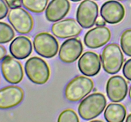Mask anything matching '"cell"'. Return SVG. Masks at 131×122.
Returning a JSON list of instances; mask_svg holds the SVG:
<instances>
[{
  "label": "cell",
  "instance_id": "cell-14",
  "mask_svg": "<svg viewBox=\"0 0 131 122\" xmlns=\"http://www.w3.org/2000/svg\"><path fill=\"white\" fill-rule=\"evenodd\" d=\"M101 16L106 23L116 24L120 23L125 17V8L122 3L116 0L106 1L100 10Z\"/></svg>",
  "mask_w": 131,
  "mask_h": 122
},
{
  "label": "cell",
  "instance_id": "cell-23",
  "mask_svg": "<svg viewBox=\"0 0 131 122\" xmlns=\"http://www.w3.org/2000/svg\"><path fill=\"white\" fill-rule=\"evenodd\" d=\"M123 74L125 78L131 81V58L127 60L123 66Z\"/></svg>",
  "mask_w": 131,
  "mask_h": 122
},
{
  "label": "cell",
  "instance_id": "cell-25",
  "mask_svg": "<svg viewBox=\"0 0 131 122\" xmlns=\"http://www.w3.org/2000/svg\"><path fill=\"white\" fill-rule=\"evenodd\" d=\"M10 8L20 7L22 6V0H4Z\"/></svg>",
  "mask_w": 131,
  "mask_h": 122
},
{
  "label": "cell",
  "instance_id": "cell-12",
  "mask_svg": "<svg viewBox=\"0 0 131 122\" xmlns=\"http://www.w3.org/2000/svg\"><path fill=\"white\" fill-rule=\"evenodd\" d=\"M24 97L23 89L15 85H10L0 89V109H8L17 106Z\"/></svg>",
  "mask_w": 131,
  "mask_h": 122
},
{
  "label": "cell",
  "instance_id": "cell-9",
  "mask_svg": "<svg viewBox=\"0 0 131 122\" xmlns=\"http://www.w3.org/2000/svg\"><path fill=\"white\" fill-rule=\"evenodd\" d=\"M83 46L81 41L77 38L66 39L61 44L59 50L60 59L65 63H72L81 55Z\"/></svg>",
  "mask_w": 131,
  "mask_h": 122
},
{
  "label": "cell",
  "instance_id": "cell-27",
  "mask_svg": "<svg viewBox=\"0 0 131 122\" xmlns=\"http://www.w3.org/2000/svg\"><path fill=\"white\" fill-rule=\"evenodd\" d=\"M6 55V50L3 46L0 45V61L3 59Z\"/></svg>",
  "mask_w": 131,
  "mask_h": 122
},
{
  "label": "cell",
  "instance_id": "cell-26",
  "mask_svg": "<svg viewBox=\"0 0 131 122\" xmlns=\"http://www.w3.org/2000/svg\"><path fill=\"white\" fill-rule=\"evenodd\" d=\"M95 24L97 26H104L106 24V22L105 21L104 19L101 16L98 17L97 19V20H96Z\"/></svg>",
  "mask_w": 131,
  "mask_h": 122
},
{
  "label": "cell",
  "instance_id": "cell-32",
  "mask_svg": "<svg viewBox=\"0 0 131 122\" xmlns=\"http://www.w3.org/2000/svg\"><path fill=\"white\" fill-rule=\"evenodd\" d=\"M97 1H98V0H97Z\"/></svg>",
  "mask_w": 131,
  "mask_h": 122
},
{
  "label": "cell",
  "instance_id": "cell-17",
  "mask_svg": "<svg viewBox=\"0 0 131 122\" xmlns=\"http://www.w3.org/2000/svg\"><path fill=\"white\" fill-rule=\"evenodd\" d=\"M9 50L14 58L19 60L25 59L31 54L33 51L31 41L28 37L19 36L12 41Z\"/></svg>",
  "mask_w": 131,
  "mask_h": 122
},
{
  "label": "cell",
  "instance_id": "cell-16",
  "mask_svg": "<svg viewBox=\"0 0 131 122\" xmlns=\"http://www.w3.org/2000/svg\"><path fill=\"white\" fill-rule=\"evenodd\" d=\"M70 9L69 0H51L46 9V18L48 21L56 22L62 20Z\"/></svg>",
  "mask_w": 131,
  "mask_h": 122
},
{
  "label": "cell",
  "instance_id": "cell-10",
  "mask_svg": "<svg viewBox=\"0 0 131 122\" xmlns=\"http://www.w3.org/2000/svg\"><path fill=\"white\" fill-rule=\"evenodd\" d=\"M83 30L78 21L73 19H66L54 23L51 32L57 38L67 39L78 36Z\"/></svg>",
  "mask_w": 131,
  "mask_h": 122
},
{
  "label": "cell",
  "instance_id": "cell-31",
  "mask_svg": "<svg viewBox=\"0 0 131 122\" xmlns=\"http://www.w3.org/2000/svg\"><path fill=\"white\" fill-rule=\"evenodd\" d=\"M117 1H125V0H117Z\"/></svg>",
  "mask_w": 131,
  "mask_h": 122
},
{
  "label": "cell",
  "instance_id": "cell-19",
  "mask_svg": "<svg viewBox=\"0 0 131 122\" xmlns=\"http://www.w3.org/2000/svg\"><path fill=\"white\" fill-rule=\"evenodd\" d=\"M48 1L49 0H22V5L31 12L40 13L44 11Z\"/></svg>",
  "mask_w": 131,
  "mask_h": 122
},
{
  "label": "cell",
  "instance_id": "cell-7",
  "mask_svg": "<svg viewBox=\"0 0 131 122\" xmlns=\"http://www.w3.org/2000/svg\"><path fill=\"white\" fill-rule=\"evenodd\" d=\"M99 15V6L92 0L81 1L76 12V20L84 29H89L95 24Z\"/></svg>",
  "mask_w": 131,
  "mask_h": 122
},
{
  "label": "cell",
  "instance_id": "cell-29",
  "mask_svg": "<svg viewBox=\"0 0 131 122\" xmlns=\"http://www.w3.org/2000/svg\"><path fill=\"white\" fill-rule=\"evenodd\" d=\"M129 98L131 99V85L130 86V88H129Z\"/></svg>",
  "mask_w": 131,
  "mask_h": 122
},
{
  "label": "cell",
  "instance_id": "cell-11",
  "mask_svg": "<svg viewBox=\"0 0 131 122\" xmlns=\"http://www.w3.org/2000/svg\"><path fill=\"white\" fill-rule=\"evenodd\" d=\"M106 94L111 101L119 102L126 97L128 84L126 80L120 75L111 76L106 84Z\"/></svg>",
  "mask_w": 131,
  "mask_h": 122
},
{
  "label": "cell",
  "instance_id": "cell-30",
  "mask_svg": "<svg viewBox=\"0 0 131 122\" xmlns=\"http://www.w3.org/2000/svg\"><path fill=\"white\" fill-rule=\"evenodd\" d=\"M70 1H73V2H78V1H80L81 0H70Z\"/></svg>",
  "mask_w": 131,
  "mask_h": 122
},
{
  "label": "cell",
  "instance_id": "cell-28",
  "mask_svg": "<svg viewBox=\"0 0 131 122\" xmlns=\"http://www.w3.org/2000/svg\"><path fill=\"white\" fill-rule=\"evenodd\" d=\"M127 122H131V114H129L127 116V117L126 118V119H125Z\"/></svg>",
  "mask_w": 131,
  "mask_h": 122
},
{
  "label": "cell",
  "instance_id": "cell-6",
  "mask_svg": "<svg viewBox=\"0 0 131 122\" xmlns=\"http://www.w3.org/2000/svg\"><path fill=\"white\" fill-rule=\"evenodd\" d=\"M33 47L37 54L45 58H52L59 52V44L54 36L48 33H40L33 39Z\"/></svg>",
  "mask_w": 131,
  "mask_h": 122
},
{
  "label": "cell",
  "instance_id": "cell-13",
  "mask_svg": "<svg viewBox=\"0 0 131 122\" xmlns=\"http://www.w3.org/2000/svg\"><path fill=\"white\" fill-rule=\"evenodd\" d=\"M111 38V30L105 26H97L88 30L84 37V44L92 49L107 44Z\"/></svg>",
  "mask_w": 131,
  "mask_h": 122
},
{
  "label": "cell",
  "instance_id": "cell-22",
  "mask_svg": "<svg viewBox=\"0 0 131 122\" xmlns=\"http://www.w3.org/2000/svg\"><path fill=\"white\" fill-rule=\"evenodd\" d=\"M58 122H79V119L78 114L74 110L67 109L63 111L58 118Z\"/></svg>",
  "mask_w": 131,
  "mask_h": 122
},
{
  "label": "cell",
  "instance_id": "cell-20",
  "mask_svg": "<svg viewBox=\"0 0 131 122\" xmlns=\"http://www.w3.org/2000/svg\"><path fill=\"white\" fill-rule=\"evenodd\" d=\"M15 36V33L10 25L0 22V44H5L12 40Z\"/></svg>",
  "mask_w": 131,
  "mask_h": 122
},
{
  "label": "cell",
  "instance_id": "cell-3",
  "mask_svg": "<svg viewBox=\"0 0 131 122\" xmlns=\"http://www.w3.org/2000/svg\"><path fill=\"white\" fill-rule=\"evenodd\" d=\"M102 67L105 72L115 74L121 70L124 57L120 46L116 43H110L104 48L101 54Z\"/></svg>",
  "mask_w": 131,
  "mask_h": 122
},
{
  "label": "cell",
  "instance_id": "cell-24",
  "mask_svg": "<svg viewBox=\"0 0 131 122\" xmlns=\"http://www.w3.org/2000/svg\"><path fill=\"white\" fill-rule=\"evenodd\" d=\"M8 6L4 0H0V20L6 17L8 13Z\"/></svg>",
  "mask_w": 131,
  "mask_h": 122
},
{
  "label": "cell",
  "instance_id": "cell-4",
  "mask_svg": "<svg viewBox=\"0 0 131 122\" xmlns=\"http://www.w3.org/2000/svg\"><path fill=\"white\" fill-rule=\"evenodd\" d=\"M24 69L27 77L35 84L43 85L50 78L49 67L40 57H32L27 60Z\"/></svg>",
  "mask_w": 131,
  "mask_h": 122
},
{
  "label": "cell",
  "instance_id": "cell-5",
  "mask_svg": "<svg viewBox=\"0 0 131 122\" xmlns=\"http://www.w3.org/2000/svg\"><path fill=\"white\" fill-rule=\"evenodd\" d=\"M8 20L14 30L21 34L30 33L34 25L30 13L21 7L11 8L8 13Z\"/></svg>",
  "mask_w": 131,
  "mask_h": 122
},
{
  "label": "cell",
  "instance_id": "cell-18",
  "mask_svg": "<svg viewBox=\"0 0 131 122\" xmlns=\"http://www.w3.org/2000/svg\"><path fill=\"white\" fill-rule=\"evenodd\" d=\"M127 111L121 104L111 103L105 109L104 116L108 122H122L126 117Z\"/></svg>",
  "mask_w": 131,
  "mask_h": 122
},
{
  "label": "cell",
  "instance_id": "cell-21",
  "mask_svg": "<svg viewBox=\"0 0 131 122\" xmlns=\"http://www.w3.org/2000/svg\"><path fill=\"white\" fill-rule=\"evenodd\" d=\"M120 46L126 55L131 57V29L124 30L120 37Z\"/></svg>",
  "mask_w": 131,
  "mask_h": 122
},
{
  "label": "cell",
  "instance_id": "cell-8",
  "mask_svg": "<svg viewBox=\"0 0 131 122\" xmlns=\"http://www.w3.org/2000/svg\"><path fill=\"white\" fill-rule=\"evenodd\" d=\"M1 69L4 79L9 83H19L24 77L21 64L13 56H5L2 60Z\"/></svg>",
  "mask_w": 131,
  "mask_h": 122
},
{
  "label": "cell",
  "instance_id": "cell-2",
  "mask_svg": "<svg viewBox=\"0 0 131 122\" xmlns=\"http://www.w3.org/2000/svg\"><path fill=\"white\" fill-rule=\"evenodd\" d=\"M94 87L92 79L83 76H78L70 80L65 88V97L72 102H78L86 97Z\"/></svg>",
  "mask_w": 131,
  "mask_h": 122
},
{
  "label": "cell",
  "instance_id": "cell-1",
  "mask_svg": "<svg viewBox=\"0 0 131 122\" xmlns=\"http://www.w3.org/2000/svg\"><path fill=\"white\" fill-rule=\"evenodd\" d=\"M106 97L101 93H93L84 98L78 106V113L84 120L97 118L106 107Z\"/></svg>",
  "mask_w": 131,
  "mask_h": 122
},
{
  "label": "cell",
  "instance_id": "cell-15",
  "mask_svg": "<svg viewBox=\"0 0 131 122\" xmlns=\"http://www.w3.org/2000/svg\"><path fill=\"white\" fill-rule=\"evenodd\" d=\"M78 66L80 72L84 76H94L101 71V59L95 52H86L79 58Z\"/></svg>",
  "mask_w": 131,
  "mask_h": 122
}]
</instances>
